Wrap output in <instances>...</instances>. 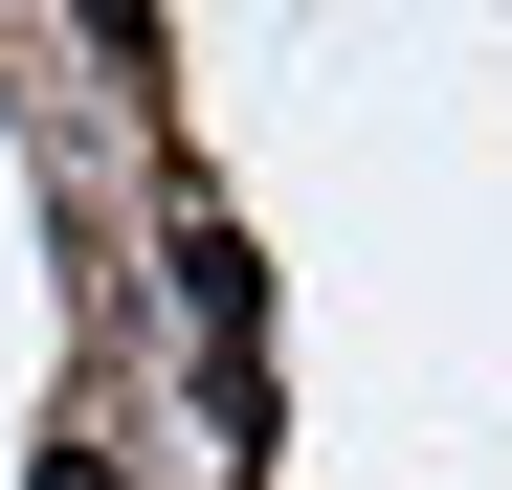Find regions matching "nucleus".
Masks as SVG:
<instances>
[{"label":"nucleus","instance_id":"obj_1","mask_svg":"<svg viewBox=\"0 0 512 490\" xmlns=\"http://www.w3.org/2000/svg\"><path fill=\"white\" fill-rule=\"evenodd\" d=\"M23 490H112V468H90V446H45V468H23Z\"/></svg>","mask_w":512,"mask_h":490}]
</instances>
